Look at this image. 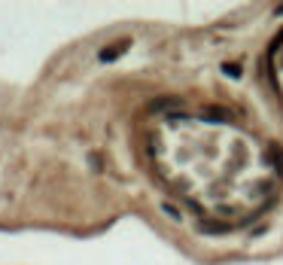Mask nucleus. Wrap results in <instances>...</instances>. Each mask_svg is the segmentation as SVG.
<instances>
[{
	"mask_svg": "<svg viewBox=\"0 0 283 265\" xmlns=\"http://www.w3.org/2000/svg\"><path fill=\"white\" fill-rule=\"evenodd\" d=\"M228 113L225 110H207V119H225Z\"/></svg>",
	"mask_w": 283,
	"mask_h": 265,
	"instance_id": "f257e3e1",
	"label": "nucleus"
}]
</instances>
